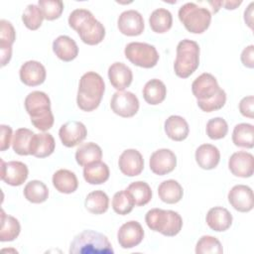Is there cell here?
<instances>
[{
	"label": "cell",
	"mask_w": 254,
	"mask_h": 254,
	"mask_svg": "<svg viewBox=\"0 0 254 254\" xmlns=\"http://www.w3.org/2000/svg\"><path fill=\"white\" fill-rule=\"evenodd\" d=\"M44 19L45 18L42 10L38 5L35 4H29L22 15V21L24 25L32 31L39 29Z\"/></svg>",
	"instance_id": "f35d334b"
},
{
	"label": "cell",
	"mask_w": 254,
	"mask_h": 254,
	"mask_svg": "<svg viewBox=\"0 0 254 254\" xmlns=\"http://www.w3.org/2000/svg\"><path fill=\"white\" fill-rule=\"evenodd\" d=\"M87 135L86 127L79 121H67L63 124L59 131V136L62 143L68 148L74 147L81 143Z\"/></svg>",
	"instance_id": "5bb4252c"
},
{
	"label": "cell",
	"mask_w": 254,
	"mask_h": 254,
	"mask_svg": "<svg viewBox=\"0 0 254 254\" xmlns=\"http://www.w3.org/2000/svg\"><path fill=\"white\" fill-rule=\"evenodd\" d=\"M112 111L121 117H132L139 110V100L131 91H116L111 98Z\"/></svg>",
	"instance_id": "30bf717a"
},
{
	"label": "cell",
	"mask_w": 254,
	"mask_h": 254,
	"mask_svg": "<svg viewBox=\"0 0 254 254\" xmlns=\"http://www.w3.org/2000/svg\"><path fill=\"white\" fill-rule=\"evenodd\" d=\"M1 151H5L9 149L12 138V128L10 126L2 124L1 126Z\"/></svg>",
	"instance_id": "bcb514c9"
},
{
	"label": "cell",
	"mask_w": 254,
	"mask_h": 254,
	"mask_svg": "<svg viewBox=\"0 0 254 254\" xmlns=\"http://www.w3.org/2000/svg\"><path fill=\"white\" fill-rule=\"evenodd\" d=\"M55 147L56 142L52 134L46 132L35 134L31 142L30 155L37 158H46L53 154Z\"/></svg>",
	"instance_id": "603a6c76"
},
{
	"label": "cell",
	"mask_w": 254,
	"mask_h": 254,
	"mask_svg": "<svg viewBox=\"0 0 254 254\" xmlns=\"http://www.w3.org/2000/svg\"><path fill=\"white\" fill-rule=\"evenodd\" d=\"M38 6L48 21L58 19L64 11V3L61 0H39Z\"/></svg>",
	"instance_id": "60d3db41"
},
{
	"label": "cell",
	"mask_w": 254,
	"mask_h": 254,
	"mask_svg": "<svg viewBox=\"0 0 254 254\" xmlns=\"http://www.w3.org/2000/svg\"><path fill=\"white\" fill-rule=\"evenodd\" d=\"M24 196L32 203H42L48 199L49 190L43 182L34 180L25 186Z\"/></svg>",
	"instance_id": "d590c367"
},
{
	"label": "cell",
	"mask_w": 254,
	"mask_h": 254,
	"mask_svg": "<svg viewBox=\"0 0 254 254\" xmlns=\"http://www.w3.org/2000/svg\"><path fill=\"white\" fill-rule=\"evenodd\" d=\"M151 29L158 34L168 32L172 28L173 16L172 13L165 8H158L154 10L149 18Z\"/></svg>",
	"instance_id": "4dcf8cb0"
},
{
	"label": "cell",
	"mask_w": 254,
	"mask_h": 254,
	"mask_svg": "<svg viewBox=\"0 0 254 254\" xmlns=\"http://www.w3.org/2000/svg\"><path fill=\"white\" fill-rule=\"evenodd\" d=\"M242 3V1H225V2H223V4H224V7H225V9H227V10H233V9H235L237 6H239L240 4Z\"/></svg>",
	"instance_id": "c3c4849f"
},
{
	"label": "cell",
	"mask_w": 254,
	"mask_h": 254,
	"mask_svg": "<svg viewBox=\"0 0 254 254\" xmlns=\"http://www.w3.org/2000/svg\"><path fill=\"white\" fill-rule=\"evenodd\" d=\"M232 142L237 147L251 149L254 146V127L249 123L237 124L232 132Z\"/></svg>",
	"instance_id": "1f68e13d"
},
{
	"label": "cell",
	"mask_w": 254,
	"mask_h": 254,
	"mask_svg": "<svg viewBox=\"0 0 254 254\" xmlns=\"http://www.w3.org/2000/svg\"><path fill=\"white\" fill-rule=\"evenodd\" d=\"M119 31L126 36H139L144 31L143 16L136 10H127L120 14L117 21Z\"/></svg>",
	"instance_id": "9a60e30c"
},
{
	"label": "cell",
	"mask_w": 254,
	"mask_h": 254,
	"mask_svg": "<svg viewBox=\"0 0 254 254\" xmlns=\"http://www.w3.org/2000/svg\"><path fill=\"white\" fill-rule=\"evenodd\" d=\"M150 169L158 175L164 176L173 172L177 166V157L170 149H159L150 157Z\"/></svg>",
	"instance_id": "4fadbf2b"
},
{
	"label": "cell",
	"mask_w": 254,
	"mask_h": 254,
	"mask_svg": "<svg viewBox=\"0 0 254 254\" xmlns=\"http://www.w3.org/2000/svg\"><path fill=\"white\" fill-rule=\"evenodd\" d=\"M191 91L198 107L204 112H212L223 107L226 93L218 85L216 78L208 72L201 73L191 83Z\"/></svg>",
	"instance_id": "6da1fadb"
},
{
	"label": "cell",
	"mask_w": 254,
	"mask_h": 254,
	"mask_svg": "<svg viewBox=\"0 0 254 254\" xmlns=\"http://www.w3.org/2000/svg\"><path fill=\"white\" fill-rule=\"evenodd\" d=\"M179 19L189 32L201 34L210 25L211 13L204 7L188 2L179 9Z\"/></svg>",
	"instance_id": "ba28073f"
},
{
	"label": "cell",
	"mask_w": 254,
	"mask_h": 254,
	"mask_svg": "<svg viewBox=\"0 0 254 254\" xmlns=\"http://www.w3.org/2000/svg\"><path fill=\"white\" fill-rule=\"evenodd\" d=\"M196 254H221L223 249L220 241L213 236L203 235L199 238L195 245Z\"/></svg>",
	"instance_id": "ab89813d"
},
{
	"label": "cell",
	"mask_w": 254,
	"mask_h": 254,
	"mask_svg": "<svg viewBox=\"0 0 254 254\" xmlns=\"http://www.w3.org/2000/svg\"><path fill=\"white\" fill-rule=\"evenodd\" d=\"M35 133L28 128H19L15 131L12 140V147L16 154L21 156L30 155V147Z\"/></svg>",
	"instance_id": "e575fe53"
},
{
	"label": "cell",
	"mask_w": 254,
	"mask_h": 254,
	"mask_svg": "<svg viewBox=\"0 0 254 254\" xmlns=\"http://www.w3.org/2000/svg\"><path fill=\"white\" fill-rule=\"evenodd\" d=\"M209 4L212 6V12L216 13L219 9L220 6L223 5V1H214V2H209Z\"/></svg>",
	"instance_id": "681fc988"
},
{
	"label": "cell",
	"mask_w": 254,
	"mask_h": 254,
	"mask_svg": "<svg viewBox=\"0 0 254 254\" xmlns=\"http://www.w3.org/2000/svg\"><path fill=\"white\" fill-rule=\"evenodd\" d=\"M21 226L17 218L8 215L5 211L1 210V228H0V241H13L20 234Z\"/></svg>",
	"instance_id": "d6a6232c"
},
{
	"label": "cell",
	"mask_w": 254,
	"mask_h": 254,
	"mask_svg": "<svg viewBox=\"0 0 254 254\" xmlns=\"http://www.w3.org/2000/svg\"><path fill=\"white\" fill-rule=\"evenodd\" d=\"M195 161L201 169L212 170L220 161V152L214 145L202 144L195 151Z\"/></svg>",
	"instance_id": "cb8c5ba5"
},
{
	"label": "cell",
	"mask_w": 254,
	"mask_h": 254,
	"mask_svg": "<svg viewBox=\"0 0 254 254\" xmlns=\"http://www.w3.org/2000/svg\"><path fill=\"white\" fill-rule=\"evenodd\" d=\"M25 108L32 124L41 131L52 128L55 118L51 110V100L47 93L39 90L30 92L25 98Z\"/></svg>",
	"instance_id": "277c9868"
},
{
	"label": "cell",
	"mask_w": 254,
	"mask_h": 254,
	"mask_svg": "<svg viewBox=\"0 0 254 254\" xmlns=\"http://www.w3.org/2000/svg\"><path fill=\"white\" fill-rule=\"evenodd\" d=\"M241 62L242 64L249 68L254 67V46L250 45L246 48L241 53Z\"/></svg>",
	"instance_id": "f6af8a7d"
},
{
	"label": "cell",
	"mask_w": 254,
	"mask_h": 254,
	"mask_svg": "<svg viewBox=\"0 0 254 254\" xmlns=\"http://www.w3.org/2000/svg\"><path fill=\"white\" fill-rule=\"evenodd\" d=\"M228 168L236 177L250 178L254 173V157L245 151L235 152L229 158Z\"/></svg>",
	"instance_id": "e0dca14e"
},
{
	"label": "cell",
	"mask_w": 254,
	"mask_h": 254,
	"mask_svg": "<svg viewBox=\"0 0 254 254\" xmlns=\"http://www.w3.org/2000/svg\"><path fill=\"white\" fill-rule=\"evenodd\" d=\"M109 168L101 162H94L84 167L83 178L90 185H101L109 179Z\"/></svg>",
	"instance_id": "83f0119b"
},
{
	"label": "cell",
	"mask_w": 254,
	"mask_h": 254,
	"mask_svg": "<svg viewBox=\"0 0 254 254\" xmlns=\"http://www.w3.org/2000/svg\"><path fill=\"white\" fill-rule=\"evenodd\" d=\"M53 185L62 193H71L76 190L78 181L73 172L61 169L53 175Z\"/></svg>",
	"instance_id": "484cf974"
},
{
	"label": "cell",
	"mask_w": 254,
	"mask_h": 254,
	"mask_svg": "<svg viewBox=\"0 0 254 254\" xmlns=\"http://www.w3.org/2000/svg\"><path fill=\"white\" fill-rule=\"evenodd\" d=\"M145 221L151 230L160 232L165 236H175L183 227L181 215L177 211L169 209L152 208L146 213Z\"/></svg>",
	"instance_id": "52a82bcc"
},
{
	"label": "cell",
	"mask_w": 254,
	"mask_h": 254,
	"mask_svg": "<svg viewBox=\"0 0 254 254\" xmlns=\"http://www.w3.org/2000/svg\"><path fill=\"white\" fill-rule=\"evenodd\" d=\"M53 51L56 56L64 62H70L78 55V47L75 41L64 35L59 36L53 42Z\"/></svg>",
	"instance_id": "7402d4cb"
},
{
	"label": "cell",
	"mask_w": 254,
	"mask_h": 254,
	"mask_svg": "<svg viewBox=\"0 0 254 254\" xmlns=\"http://www.w3.org/2000/svg\"><path fill=\"white\" fill-rule=\"evenodd\" d=\"M16 40V32L13 25L2 19L0 21V50L12 49V45Z\"/></svg>",
	"instance_id": "7bdbcfd3"
},
{
	"label": "cell",
	"mask_w": 254,
	"mask_h": 254,
	"mask_svg": "<svg viewBox=\"0 0 254 254\" xmlns=\"http://www.w3.org/2000/svg\"><path fill=\"white\" fill-rule=\"evenodd\" d=\"M199 64V46L196 42L185 39L177 46V57L174 64L175 73L182 78L191 75Z\"/></svg>",
	"instance_id": "8992f818"
},
{
	"label": "cell",
	"mask_w": 254,
	"mask_h": 254,
	"mask_svg": "<svg viewBox=\"0 0 254 254\" xmlns=\"http://www.w3.org/2000/svg\"><path fill=\"white\" fill-rule=\"evenodd\" d=\"M205 220L212 230L225 231L232 224V214L225 207L214 206L208 210Z\"/></svg>",
	"instance_id": "44dd1931"
},
{
	"label": "cell",
	"mask_w": 254,
	"mask_h": 254,
	"mask_svg": "<svg viewBox=\"0 0 254 254\" xmlns=\"http://www.w3.org/2000/svg\"><path fill=\"white\" fill-rule=\"evenodd\" d=\"M101 158L102 150L97 144L93 142H88L80 145L75 152L76 163L81 167H85L91 163L98 162L101 160Z\"/></svg>",
	"instance_id": "f546056e"
},
{
	"label": "cell",
	"mask_w": 254,
	"mask_h": 254,
	"mask_svg": "<svg viewBox=\"0 0 254 254\" xmlns=\"http://www.w3.org/2000/svg\"><path fill=\"white\" fill-rule=\"evenodd\" d=\"M124 54L130 63L144 68L154 67L159 61V54L156 48L147 43H129L125 47Z\"/></svg>",
	"instance_id": "9c48e42d"
},
{
	"label": "cell",
	"mask_w": 254,
	"mask_h": 254,
	"mask_svg": "<svg viewBox=\"0 0 254 254\" xmlns=\"http://www.w3.org/2000/svg\"><path fill=\"white\" fill-rule=\"evenodd\" d=\"M84 205L89 212L102 214L108 209L109 197L103 190H93L86 195Z\"/></svg>",
	"instance_id": "836d02e7"
},
{
	"label": "cell",
	"mask_w": 254,
	"mask_h": 254,
	"mask_svg": "<svg viewBox=\"0 0 254 254\" xmlns=\"http://www.w3.org/2000/svg\"><path fill=\"white\" fill-rule=\"evenodd\" d=\"M228 201L234 209L248 212L254 206V196L251 188L245 185H236L228 192Z\"/></svg>",
	"instance_id": "2e32d148"
},
{
	"label": "cell",
	"mask_w": 254,
	"mask_h": 254,
	"mask_svg": "<svg viewBox=\"0 0 254 254\" xmlns=\"http://www.w3.org/2000/svg\"><path fill=\"white\" fill-rule=\"evenodd\" d=\"M253 105H254V97L252 95L243 97L239 102V111L240 113L248 118H253Z\"/></svg>",
	"instance_id": "ee69618b"
},
{
	"label": "cell",
	"mask_w": 254,
	"mask_h": 254,
	"mask_svg": "<svg viewBox=\"0 0 254 254\" xmlns=\"http://www.w3.org/2000/svg\"><path fill=\"white\" fill-rule=\"evenodd\" d=\"M144 238V229L136 220H130L121 225L117 233L119 245L124 249H130L139 245Z\"/></svg>",
	"instance_id": "8fae6325"
},
{
	"label": "cell",
	"mask_w": 254,
	"mask_h": 254,
	"mask_svg": "<svg viewBox=\"0 0 254 254\" xmlns=\"http://www.w3.org/2000/svg\"><path fill=\"white\" fill-rule=\"evenodd\" d=\"M126 190L131 194L134 203L137 206L147 204L152 198V190L150 186L142 181H137L130 184Z\"/></svg>",
	"instance_id": "8d00e7d4"
},
{
	"label": "cell",
	"mask_w": 254,
	"mask_h": 254,
	"mask_svg": "<svg viewBox=\"0 0 254 254\" xmlns=\"http://www.w3.org/2000/svg\"><path fill=\"white\" fill-rule=\"evenodd\" d=\"M134 205V200L126 190H119L113 195L112 208L116 213L120 215H125L131 212Z\"/></svg>",
	"instance_id": "74e56055"
},
{
	"label": "cell",
	"mask_w": 254,
	"mask_h": 254,
	"mask_svg": "<svg viewBox=\"0 0 254 254\" xmlns=\"http://www.w3.org/2000/svg\"><path fill=\"white\" fill-rule=\"evenodd\" d=\"M164 127L167 136L170 139L178 142L185 140L190 132L187 120L179 115H171L165 121Z\"/></svg>",
	"instance_id": "d4e9b609"
},
{
	"label": "cell",
	"mask_w": 254,
	"mask_h": 254,
	"mask_svg": "<svg viewBox=\"0 0 254 254\" xmlns=\"http://www.w3.org/2000/svg\"><path fill=\"white\" fill-rule=\"evenodd\" d=\"M29 170L26 164L19 161L4 162L1 160V180L6 184L18 187L28 178Z\"/></svg>",
	"instance_id": "7c38bea8"
},
{
	"label": "cell",
	"mask_w": 254,
	"mask_h": 254,
	"mask_svg": "<svg viewBox=\"0 0 254 254\" xmlns=\"http://www.w3.org/2000/svg\"><path fill=\"white\" fill-rule=\"evenodd\" d=\"M21 81L28 86L42 84L46 79V68L37 61H28L24 63L19 70Z\"/></svg>",
	"instance_id": "d6986e66"
},
{
	"label": "cell",
	"mask_w": 254,
	"mask_h": 254,
	"mask_svg": "<svg viewBox=\"0 0 254 254\" xmlns=\"http://www.w3.org/2000/svg\"><path fill=\"white\" fill-rule=\"evenodd\" d=\"M167 95V87L165 83L157 78H153L146 82L143 88V97L145 101L151 105L162 103Z\"/></svg>",
	"instance_id": "4316f807"
},
{
	"label": "cell",
	"mask_w": 254,
	"mask_h": 254,
	"mask_svg": "<svg viewBox=\"0 0 254 254\" xmlns=\"http://www.w3.org/2000/svg\"><path fill=\"white\" fill-rule=\"evenodd\" d=\"M70 254H113L108 238L94 230H83L74 236L69 246Z\"/></svg>",
	"instance_id": "5b68a950"
},
{
	"label": "cell",
	"mask_w": 254,
	"mask_h": 254,
	"mask_svg": "<svg viewBox=\"0 0 254 254\" xmlns=\"http://www.w3.org/2000/svg\"><path fill=\"white\" fill-rule=\"evenodd\" d=\"M158 194L162 201L166 203H177L183 198L184 190L182 186L175 180H167L158 187Z\"/></svg>",
	"instance_id": "f1b7e54d"
},
{
	"label": "cell",
	"mask_w": 254,
	"mask_h": 254,
	"mask_svg": "<svg viewBox=\"0 0 254 254\" xmlns=\"http://www.w3.org/2000/svg\"><path fill=\"white\" fill-rule=\"evenodd\" d=\"M105 91V83L100 74L94 71L85 72L79 79L76 96L77 106L86 112L96 109Z\"/></svg>",
	"instance_id": "3957f363"
},
{
	"label": "cell",
	"mask_w": 254,
	"mask_h": 254,
	"mask_svg": "<svg viewBox=\"0 0 254 254\" xmlns=\"http://www.w3.org/2000/svg\"><path fill=\"white\" fill-rule=\"evenodd\" d=\"M252 6H253V2L250 3V5L248 6V8L245 10L244 12V20L246 22V24L252 29Z\"/></svg>",
	"instance_id": "7dc6e473"
},
{
	"label": "cell",
	"mask_w": 254,
	"mask_h": 254,
	"mask_svg": "<svg viewBox=\"0 0 254 254\" xmlns=\"http://www.w3.org/2000/svg\"><path fill=\"white\" fill-rule=\"evenodd\" d=\"M228 132L227 122L221 117L209 119L206 123V134L212 140L222 139Z\"/></svg>",
	"instance_id": "b9f144b4"
},
{
	"label": "cell",
	"mask_w": 254,
	"mask_h": 254,
	"mask_svg": "<svg viewBox=\"0 0 254 254\" xmlns=\"http://www.w3.org/2000/svg\"><path fill=\"white\" fill-rule=\"evenodd\" d=\"M121 173L127 177H135L142 173L144 169V159L141 153L135 149L123 151L118 160Z\"/></svg>",
	"instance_id": "ac0fdd59"
},
{
	"label": "cell",
	"mask_w": 254,
	"mask_h": 254,
	"mask_svg": "<svg viewBox=\"0 0 254 254\" xmlns=\"http://www.w3.org/2000/svg\"><path fill=\"white\" fill-rule=\"evenodd\" d=\"M68 25L75 30L84 44L93 46L101 43L105 37L104 26L87 9H75L68 17Z\"/></svg>",
	"instance_id": "7a4b0ae2"
},
{
	"label": "cell",
	"mask_w": 254,
	"mask_h": 254,
	"mask_svg": "<svg viewBox=\"0 0 254 254\" xmlns=\"http://www.w3.org/2000/svg\"><path fill=\"white\" fill-rule=\"evenodd\" d=\"M108 78L111 85L118 91L128 87L133 79V73L129 66L123 63L116 62L108 68Z\"/></svg>",
	"instance_id": "ffe728a7"
}]
</instances>
